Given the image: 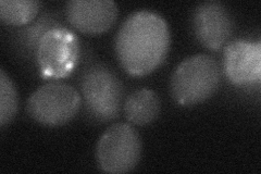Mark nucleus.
Instances as JSON below:
<instances>
[{"instance_id":"1","label":"nucleus","mask_w":261,"mask_h":174,"mask_svg":"<svg viewBox=\"0 0 261 174\" xmlns=\"http://www.w3.org/2000/svg\"><path fill=\"white\" fill-rule=\"evenodd\" d=\"M167 21L156 12L137 11L122 24L116 37L118 59L128 74L144 77L163 63L170 49Z\"/></svg>"},{"instance_id":"2","label":"nucleus","mask_w":261,"mask_h":174,"mask_svg":"<svg viewBox=\"0 0 261 174\" xmlns=\"http://www.w3.org/2000/svg\"><path fill=\"white\" fill-rule=\"evenodd\" d=\"M220 83V69L215 58L195 55L179 63L170 83L175 102L185 107L201 104L216 93Z\"/></svg>"},{"instance_id":"3","label":"nucleus","mask_w":261,"mask_h":174,"mask_svg":"<svg viewBox=\"0 0 261 174\" xmlns=\"http://www.w3.org/2000/svg\"><path fill=\"white\" fill-rule=\"evenodd\" d=\"M81 93L85 110L93 120L109 122L119 115L123 85L108 68L95 65L87 70L82 78Z\"/></svg>"},{"instance_id":"4","label":"nucleus","mask_w":261,"mask_h":174,"mask_svg":"<svg viewBox=\"0 0 261 174\" xmlns=\"http://www.w3.org/2000/svg\"><path fill=\"white\" fill-rule=\"evenodd\" d=\"M141 156V136L127 123L112 124L100 136L96 147L98 167L107 173L132 171L140 162Z\"/></svg>"},{"instance_id":"5","label":"nucleus","mask_w":261,"mask_h":174,"mask_svg":"<svg viewBox=\"0 0 261 174\" xmlns=\"http://www.w3.org/2000/svg\"><path fill=\"white\" fill-rule=\"evenodd\" d=\"M82 103L77 90L64 83H48L33 93L27 105L30 117L46 127H60L75 117Z\"/></svg>"},{"instance_id":"6","label":"nucleus","mask_w":261,"mask_h":174,"mask_svg":"<svg viewBox=\"0 0 261 174\" xmlns=\"http://www.w3.org/2000/svg\"><path fill=\"white\" fill-rule=\"evenodd\" d=\"M79 55V38L65 28L53 27L38 40L36 57L45 79L67 78L75 69Z\"/></svg>"},{"instance_id":"7","label":"nucleus","mask_w":261,"mask_h":174,"mask_svg":"<svg viewBox=\"0 0 261 174\" xmlns=\"http://www.w3.org/2000/svg\"><path fill=\"white\" fill-rule=\"evenodd\" d=\"M196 38L210 51L222 48L233 33V20L226 7L219 2H205L193 14Z\"/></svg>"},{"instance_id":"8","label":"nucleus","mask_w":261,"mask_h":174,"mask_svg":"<svg viewBox=\"0 0 261 174\" xmlns=\"http://www.w3.org/2000/svg\"><path fill=\"white\" fill-rule=\"evenodd\" d=\"M118 5L111 0H70L65 14L71 26L87 35L107 32L118 18Z\"/></svg>"},{"instance_id":"9","label":"nucleus","mask_w":261,"mask_h":174,"mask_svg":"<svg viewBox=\"0 0 261 174\" xmlns=\"http://www.w3.org/2000/svg\"><path fill=\"white\" fill-rule=\"evenodd\" d=\"M224 71L238 85L259 82L261 78V43L245 39L234 40L224 48Z\"/></svg>"},{"instance_id":"10","label":"nucleus","mask_w":261,"mask_h":174,"mask_svg":"<svg viewBox=\"0 0 261 174\" xmlns=\"http://www.w3.org/2000/svg\"><path fill=\"white\" fill-rule=\"evenodd\" d=\"M161 108L159 96L148 88L135 90L124 102V115L135 126H147L158 118Z\"/></svg>"},{"instance_id":"11","label":"nucleus","mask_w":261,"mask_h":174,"mask_svg":"<svg viewBox=\"0 0 261 174\" xmlns=\"http://www.w3.org/2000/svg\"><path fill=\"white\" fill-rule=\"evenodd\" d=\"M39 7L36 0H2L0 19L8 26H23L35 18Z\"/></svg>"},{"instance_id":"12","label":"nucleus","mask_w":261,"mask_h":174,"mask_svg":"<svg viewBox=\"0 0 261 174\" xmlns=\"http://www.w3.org/2000/svg\"><path fill=\"white\" fill-rule=\"evenodd\" d=\"M18 93L5 70L0 71V124H9L18 111Z\"/></svg>"}]
</instances>
